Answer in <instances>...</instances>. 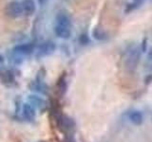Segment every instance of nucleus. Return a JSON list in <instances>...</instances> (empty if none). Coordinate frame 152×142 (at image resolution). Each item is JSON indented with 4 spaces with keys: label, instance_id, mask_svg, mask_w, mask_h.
<instances>
[{
    "label": "nucleus",
    "instance_id": "nucleus-1",
    "mask_svg": "<svg viewBox=\"0 0 152 142\" xmlns=\"http://www.w3.org/2000/svg\"><path fill=\"white\" fill-rule=\"evenodd\" d=\"M141 52H142L141 49L137 46L133 47L129 51L126 60V68L127 69V71L132 72V71H134L136 69L141 59Z\"/></svg>",
    "mask_w": 152,
    "mask_h": 142
},
{
    "label": "nucleus",
    "instance_id": "nucleus-18",
    "mask_svg": "<svg viewBox=\"0 0 152 142\" xmlns=\"http://www.w3.org/2000/svg\"><path fill=\"white\" fill-rule=\"evenodd\" d=\"M64 142H75V140L72 136H66V137H65Z\"/></svg>",
    "mask_w": 152,
    "mask_h": 142
},
{
    "label": "nucleus",
    "instance_id": "nucleus-17",
    "mask_svg": "<svg viewBox=\"0 0 152 142\" xmlns=\"http://www.w3.org/2000/svg\"><path fill=\"white\" fill-rule=\"evenodd\" d=\"M145 1V0H132V3L134 4L137 8H139Z\"/></svg>",
    "mask_w": 152,
    "mask_h": 142
},
{
    "label": "nucleus",
    "instance_id": "nucleus-16",
    "mask_svg": "<svg viewBox=\"0 0 152 142\" xmlns=\"http://www.w3.org/2000/svg\"><path fill=\"white\" fill-rule=\"evenodd\" d=\"M146 46H147V39H146V38H144V40L142 41V46H141L142 52H145L146 51Z\"/></svg>",
    "mask_w": 152,
    "mask_h": 142
},
{
    "label": "nucleus",
    "instance_id": "nucleus-13",
    "mask_svg": "<svg viewBox=\"0 0 152 142\" xmlns=\"http://www.w3.org/2000/svg\"><path fill=\"white\" fill-rule=\"evenodd\" d=\"M1 80L6 84L12 83L14 82V75L12 74V71L7 70L1 74Z\"/></svg>",
    "mask_w": 152,
    "mask_h": 142
},
{
    "label": "nucleus",
    "instance_id": "nucleus-14",
    "mask_svg": "<svg viewBox=\"0 0 152 142\" xmlns=\"http://www.w3.org/2000/svg\"><path fill=\"white\" fill-rule=\"evenodd\" d=\"M57 90L61 95H64L66 91V77L65 76H61V78L57 82Z\"/></svg>",
    "mask_w": 152,
    "mask_h": 142
},
{
    "label": "nucleus",
    "instance_id": "nucleus-21",
    "mask_svg": "<svg viewBox=\"0 0 152 142\" xmlns=\"http://www.w3.org/2000/svg\"><path fill=\"white\" fill-rule=\"evenodd\" d=\"M3 62H4V58H3V56L0 54V64H1Z\"/></svg>",
    "mask_w": 152,
    "mask_h": 142
},
{
    "label": "nucleus",
    "instance_id": "nucleus-6",
    "mask_svg": "<svg viewBox=\"0 0 152 142\" xmlns=\"http://www.w3.org/2000/svg\"><path fill=\"white\" fill-rule=\"evenodd\" d=\"M55 19H56L57 25H59V26H63L66 28H70L71 26V19L66 12H58Z\"/></svg>",
    "mask_w": 152,
    "mask_h": 142
},
{
    "label": "nucleus",
    "instance_id": "nucleus-10",
    "mask_svg": "<svg viewBox=\"0 0 152 142\" xmlns=\"http://www.w3.org/2000/svg\"><path fill=\"white\" fill-rule=\"evenodd\" d=\"M59 125L64 129H71L74 126V121L66 116H61L59 117Z\"/></svg>",
    "mask_w": 152,
    "mask_h": 142
},
{
    "label": "nucleus",
    "instance_id": "nucleus-5",
    "mask_svg": "<svg viewBox=\"0 0 152 142\" xmlns=\"http://www.w3.org/2000/svg\"><path fill=\"white\" fill-rule=\"evenodd\" d=\"M21 4H22V8H23V12L25 13L26 15L30 16L35 12L36 5L33 0H23Z\"/></svg>",
    "mask_w": 152,
    "mask_h": 142
},
{
    "label": "nucleus",
    "instance_id": "nucleus-3",
    "mask_svg": "<svg viewBox=\"0 0 152 142\" xmlns=\"http://www.w3.org/2000/svg\"><path fill=\"white\" fill-rule=\"evenodd\" d=\"M56 49V45L52 41H46L39 46L37 50V57H45L52 54Z\"/></svg>",
    "mask_w": 152,
    "mask_h": 142
},
{
    "label": "nucleus",
    "instance_id": "nucleus-7",
    "mask_svg": "<svg viewBox=\"0 0 152 142\" xmlns=\"http://www.w3.org/2000/svg\"><path fill=\"white\" fill-rule=\"evenodd\" d=\"M35 107L31 103H25L23 105V116L28 120H33L35 118Z\"/></svg>",
    "mask_w": 152,
    "mask_h": 142
},
{
    "label": "nucleus",
    "instance_id": "nucleus-8",
    "mask_svg": "<svg viewBox=\"0 0 152 142\" xmlns=\"http://www.w3.org/2000/svg\"><path fill=\"white\" fill-rule=\"evenodd\" d=\"M54 33L57 37L61 38V39H69L71 35V31L69 28L59 26V25H56L54 27Z\"/></svg>",
    "mask_w": 152,
    "mask_h": 142
},
{
    "label": "nucleus",
    "instance_id": "nucleus-4",
    "mask_svg": "<svg viewBox=\"0 0 152 142\" xmlns=\"http://www.w3.org/2000/svg\"><path fill=\"white\" fill-rule=\"evenodd\" d=\"M35 49V45L33 43H27V44H21L14 46L13 51L16 54H22V55H28L32 53Z\"/></svg>",
    "mask_w": 152,
    "mask_h": 142
},
{
    "label": "nucleus",
    "instance_id": "nucleus-11",
    "mask_svg": "<svg viewBox=\"0 0 152 142\" xmlns=\"http://www.w3.org/2000/svg\"><path fill=\"white\" fill-rule=\"evenodd\" d=\"M92 36L94 39H96L98 41H104V40H106L107 37L106 31H104L103 28H98V27L95 28L92 30Z\"/></svg>",
    "mask_w": 152,
    "mask_h": 142
},
{
    "label": "nucleus",
    "instance_id": "nucleus-9",
    "mask_svg": "<svg viewBox=\"0 0 152 142\" xmlns=\"http://www.w3.org/2000/svg\"><path fill=\"white\" fill-rule=\"evenodd\" d=\"M28 101H30V103L33 106H36L39 109H44L46 107V101L44 99H42L38 96H35V95H31L28 96Z\"/></svg>",
    "mask_w": 152,
    "mask_h": 142
},
{
    "label": "nucleus",
    "instance_id": "nucleus-19",
    "mask_svg": "<svg viewBox=\"0 0 152 142\" xmlns=\"http://www.w3.org/2000/svg\"><path fill=\"white\" fill-rule=\"evenodd\" d=\"M147 57H148V59H149L150 61H152V47L149 49L148 54H147Z\"/></svg>",
    "mask_w": 152,
    "mask_h": 142
},
{
    "label": "nucleus",
    "instance_id": "nucleus-15",
    "mask_svg": "<svg viewBox=\"0 0 152 142\" xmlns=\"http://www.w3.org/2000/svg\"><path fill=\"white\" fill-rule=\"evenodd\" d=\"M78 40H79V43L81 45L86 46V45H88L89 43V37H88V35L87 34V33H82V34L79 36Z\"/></svg>",
    "mask_w": 152,
    "mask_h": 142
},
{
    "label": "nucleus",
    "instance_id": "nucleus-2",
    "mask_svg": "<svg viewBox=\"0 0 152 142\" xmlns=\"http://www.w3.org/2000/svg\"><path fill=\"white\" fill-rule=\"evenodd\" d=\"M5 13H6L8 17L12 19H16L20 17L24 13L21 2L14 0V1H11L10 3H8L6 8H5Z\"/></svg>",
    "mask_w": 152,
    "mask_h": 142
},
{
    "label": "nucleus",
    "instance_id": "nucleus-20",
    "mask_svg": "<svg viewBox=\"0 0 152 142\" xmlns=\"http://www.w3.org/2000/svg\"><path fill=\"white\" fill-rule=\"evenodd\" d=\"M38 2L40 3V5H45L48 2V0H38Z\"/></svg>",
    "mask_w": 152,
    "mask_h": 142
},
{
    "label": "nucleus",
    "instance_id": "nucleus-12",
    "mask_svg": "<svg viewBox=\"0 0 152 142\" xmlns=\"http://www.w3.org/2000/svg\"><path fill=\"white\" fill-rule=\"evenodd\" d=\"M129 120L135 125H140L142 122V115L139 111H133L129 114Z\"/></svg>",
    "mask_w": 152,
    "mask_h": 142
}]
</instances>
